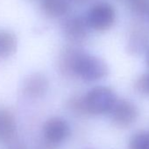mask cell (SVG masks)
<instances>
[{"instance_id":"obj_11","label":"cell","mask_w":149,"mask_h":149,"mask_svg":"<svg viewBox=\"0 0 149 149\" xmlns=\"http://www.w3.org/2000/svg\"><path fill=\"white\" fill-rule=\"evenodd\" d=\"M148 37L146 32L140 27L135 28L129 38L128 41V51L132 54L141 53L147 45Z\"/></svg>"},{"instance_id":"obj_7","label":"cell","mask_w":149,"mask_h":149,"mask_svg":"<svg viewBox=\"0 0 149 149\" xmlns=\"http://www.w3.org/2000/svg\"><path fill=\"white\" fill-rule=\"evenodd\" d=\"M49 83L47 78L41 73H33L28 76L22 85L23 93L33 98L43 97L48 90Z\"/></svg>"},{"instance_id":"obj_13","label":"cell","mask_w":149,"mask_h":149,"mask_svg":"<svg viewBox=\"0 0 149 149\" xmlns=\"http://www.w3.org/2000/svg\"><path fill=\"white\" fill-rule=\"evenodd\" d=\"M130 10L137 15H145L149 13V0H128Z\"/></svg>"},{"instance_id":"obj_5","label":"cell","mask_w":149,"mask_h":149,"mask_svg":"<svg viewBox=\"0 0 149 149\" xmlns=\"http://www.w3.org/2000/svg\"><path fill=\"white\" fill-rule=\"evenodd\" d=\"M42 132L45 141L56 146L68 139L71 134V128L66 119L53 117L45 122Z\"/></svg>"},{"instance_id":"obj_15","label":"cell","mask_w":149,"mask_h":149,"mask_svg":"<svg viewBox=\"0 0 149 149\" xmlns=\"http://www.w3.org/2000/svg\"><path fill=\"white\" fill-rule=\"evenodd\" d=\"M6 149H27L25 144L22 142H17V141H13L12 143L9 144Z\"/></svg>"},{"instance_id":"obj_9","label":"cell","mask_w":149,"mask_h":149,"mask_svg":"<svg viewBox=\"0 0 149 149\" xmlns=\"http://www.w3.org/2000/svg\"><path fill=\"white\" fill-rule=\"evenodd\" d=\"M18 40L16 35L8 30H0V57L12 56L17 50Z\"/></svg>"},{"instance_id":"obj_14","label":"cell","mask_w":149,"mask_h":149,"mask_svg":"<svg viewBox=\"0 0 149 149\" xmlns=\"http://www.w3.org/2000/svg\"><path fill=\"white\" fill-rule=\"evenodd\" d=\"M134 87L140 94L149 97V72H146L137 78Z\"/></svg>"},{"instance_id":"obj_6","label":"cell","mask_w":149,"mask_h":149,"mask_svg":"<svg viewBox=\"0 0 149 149\" xmlns=\"http://www.w3.org/2000/svg\"><path fill=\"white\" fill-rule=\"evenodd\" d=\"M89 25L86 19L74 16L69 18L63 24V33L64 36L72 43L84 42L89 33Z\"/></svg>"},{"instance_id":"obj_16","label":"cell","mask_w":149,"mask_h":149,"mask_svg":"<svg viewBox=\"0 0 149 149\" xmlns=\"http://www.w3.org/2000/svg\"><path fill=\"white\" fill-rule=\"evenodd\" d=\"M54 145H52V144L45 141V143L42 144V145H40L38 149H54Z\"/></svg>"},{"instance_id":"obj_3","label":"cell","mask_w":149,"mask_h":149,"mask_svg":"<svg viewBox=\"0 0 149 149\" xmlns=\"http://www.w3.org/2000/svg\"><path fill=\"white\" fill-rule=\"evenodd\" d=\"M116 12L114 7L106 2L95 4L88 12L86 21L95 31L104 32L109 30L115 23Z\"/></svg>"},{"instance_id":"obj_1","label":"cell","mask_w":149,"mask_h":149,"mask_svg":"<svg viewBox=\"0 0 149 149\" xmlns=\"http://www.w3.org/2000/svg\"><path fill=\"white\" fill-rule=\"evenodd\" d=\"M58 68L64 76L77 77L87 83L101 80L110 72L104 60L74 47H67L61 51Z\"/></svg>"},{"instance_id":"obj_12","label":"cell","mask_w":149,"mask_h":149,"mask_svg":"<svg viewBox=\"0 0 149 149\" xmlns=\"http://www.w3.org/2000/svg\"><path fill=\"white\" fill-rule=\"evenodd\" d=\"M128 149H149V132L139 131L132 135Z\"/></svg>"},{"instance_id":"obj_10","label":"cell","mask_w":149,"mask_h":149,"mask_svg":"<svg viewBox=\"0 0 149 149\" xmlns=\"http://www.w3.org/2000/svg\"><path fill=\"white\" fill-rule=\"evenodd\" d=\"M42 12L51 18L64 16L68 11V4L66 0H41Z\"/></svg>"},{"instance_id":"obj_17","label":"cell","mask_w":149,"mask_h":149,"mask_svg":"<svg viewBox=\"0 0 149 149\" xmlns=\"http://www.w3.org/2000/svg\"><path fill=\"white\" fill-rule=\"evenodd\" d=\"M146 64H147V66L149 67V49H148L147 55H146Z\"/></svg>"},{"instance_id":"obj_8","label":"cell","mask_w":149,"mask_h":149,"mask_svg":"<svg viewBox=\"0 0 149 149\" xmlns=\"http://www.w3.org/2000/svg\"><path fill=\"white\" fill-rule=\"evenodd\" d=\"M17 134V122L14 114L8 109H0V143L10 144Z\"/></svg>"},{"instance_id":"obj_4","label":"cell","mask_w":149,"mask_h":149,"mask_svg":"<svg viewBox=\"0 0 149 149\" xmlns=\"http://www.w3.org/2000/svg\"><path fill=\"white\" fill-rule=\"evenodd\" d=\"M139 115L138 107L127 99H118L109 116L112 123L122 128L129 127L136 122Z\"/></svg>"},{"instance_id":"obj_2","label":"cell","mask_w":149,"mask_h":149,"mask_svg":"<svg viewBox=\"0 0 149 149\" xmlns=\"http://www.w3.org/2000/svg\"><path fill=\"white\" fill-rule=\"evenodd\" d=\"M85 115L101 116L111 112L118 99L115 91L108 86H96L82 96Z\"/></svg>"}]
</instances>
